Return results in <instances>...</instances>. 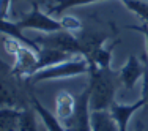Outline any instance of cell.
<instances>
[{
  "label": "cell",
  "instance_id": "8fae6325",
  "mask_svg": "<svg viewBox=\"0 0 148 131\" xmlns=\"http://www.w3.org/2000/svg\"><path fill=\"white\" fill-rule=\"evenodd\" d=\"M30 106L35 109V112L40 115V119L43 120L44 128L47 131H66L65 126H63V123L58 120V117L55 114H52L47 108H44V106L41 104V101L38 100L33 93H30Z\"/></svg>",
  "mask_w": 148,
  "mask_h": 131
},
{
  "label": "cell",
  "instance_id": "484cf974",
  "mask_svg": "<svg viewBox=\"0 0 148 131\" xmlns=\"http://www.w3.org/2000/svg\"><path fill=\"white\" fill-rule=\"evenodd\" d=\"M41 2H44V0H41Z\"/></svg>",
  "mask_w": 148,
  "mask_h": 131
},
{
  "label": "cell",
  "instance_id": "3957f363",
  "mask_svg": "<svg viewBox=\"0 0 148 131\" xmlns=\"http://www.w3.org/2000/svg\"><path fill=\"white\" fill-rule=\"evenodd\" d=\"M90 71V62L84 55H74L73 59L65 60L57 65L47 66L44 70H40L30 77L25 79L27 85L38 84L43 81L49 79H62V77H73V76H80V74H88Z\"/></svg>",
  "mask_w": 148,
  "mask_h": 131
},
{
  "label": "cell",
  "instance_id": "5bb4252c",
  "mask_svg": "<svg viewBox=\"0 0 148 131\" xmlns=\"http://www.w3.org/2000/svg\"><path fill=\"white\" fill-rule=\"evenodd\" d=\"M91 130L93 131H120L117 122L109 111H91Z\"/></svg>",
  "mask_w": 148,
  "mask_h": 131
},
{
  "label": "cell",
  "instance_id": "9a60e30c",
  "mask_svg": "<svg viewBox=\"0 0 148 131\" xmlns=\"http://www.w3.org/2000/svg\"><path fill=\"white\" fill-rule=\"evenodd\" d=\"M22 109L2 108L0 111V131H19V117Z\"/></svg>",
  "mask_w": 148,
  "mask_h": 131
},
{
  "label": "cell",
  "instance_id": "ac0fdd59",
  "mask_svg": "<svg viewBox=\"0 0 148 131\" xmlns=\"http://www.w3.org/2000/svg\"><path fill=\"white\" fill-rule=\"evenodd\" d=\"M35 109L29 106V108L21 111L19 117V131H38L36 126V117H35Z\"/></svg>",
  "mask_w": 148,
  "mask_h": 131
},
{
  "label": "cell",
  "instance_id": "7402d4cb",
  "mask_svg": "<svg viewBox=\"0 0 148 131\" xmlns=\"http://www.w3.org/2000/svg\"><path fill=\"white\" fill-rule=\"evenodd\" d=\"M13 0H2V19H8V14L11 13Z\"/></svg>",
  "mask_w": 148,
  "mask_h": 131
},
{
  "label": "cell",
  "instance_id": "9c48e42d",
  "mask_svg": "<svg viewBox=\"0 0 148 131\" xmlns=\"http://www.w3.org/2000/svg\"><path fill=\"white\" fill-rule=\"evenodd\" d=\"M76 37H77V41H79L80 55H84L87 60H90L95 52L103 48L107 35L98 30H84Z\"/></svg>",
  "mask_w": 148,
  "mask_h": 131
},
{
  "label": "cell",
  "instance_id": "d4e9b609",
  "mask_svg": "<svg viewBox=\"0 0 148 131\" xmlns=\"http://www.w3.org/2000/svg\"><path fill=\"white\" fill-rule=\"evenodd\" d=\"M41 131H47V130H46V128H43V130H41Z\"/></svg>",
  "mask_w": 148,
  "mask_h": 131
},
{
  "label": "cell",
  "instance_id": "2e32d148",
  "mask_svg": "<svg viewBox=\"0 0 148 131\" xmlns=\"http://www.w3.org/2000/svg\"><path fill=\"white\" fill-rule=\"evenodd\" d=\"M55 5H51L47 10L49 14H62L66 10L73 8V6H82V5H88L93 2H103V0H55Z\"/></svg>",
  "mask_w": 148,
  "mask_h": 131
},
{
  "label": "cell",
  "instance_id": "6da1fadb",
  "mask_svg": "<svg viewBox=\"0 0 148 131\" xmlns=\"http://www.w3.org/2000/svg\"><path fill=\"white\" fill-rule=\"evenodd\" d=\"M88 90L91 111H109L112 103H115V92L120 85L118 73L110 68H98L90 65L88 71Z\"/></svg>",
  "mask_w": 148,
  "mask_h": 131
},
{
  "label": "cell",
  "instance_id": "4fadbf2b",
  "mask_svg": "<svg viewBox=\"0 0 148 131\" xmlns=\"http://www.w3.org/2000/svg\"><path fill=\"white\" fill-rule=\"evenodd\" d=\"M76 109V98L73 97L69 92H62L58 93L57 100H55V115L58 117L60 122H65L74 114Z\"/></svg>",
  "mask_w": 148,
  "mask_h": 131
},
{
  "label": "cell",
  "instance_id": "5b68a950",
  "mask_svg": "<svg viewBox=\"0 0 148 131\" xmlns=\"http://www.w3.org/2000/svg\"><path fill=\"white\" fill-rule=\"evenodd\" d=\"M33 41L40 48L57 49V51L68 52V54H73V55H80V48H79L77 37L65 29L57 30V32H49V33H44L43 32Z\"/></svg>",
  "mask_w": 148,
  "mask_h": 131
},
{
  "label": "cell",
  "instance_id": "277c9868",
  "mask_svg": "<svg viewBox=\"0 0 148 131\" xmlns=\"http://www.w3.org/2000/svg\"><path fill=\"white\" fill-rule=\"evenodd\" d=\"M2 44H3V49L14 57L13 71H14L17 76L27 79L32 74L36 73V70H38V52L35 51V49L19 43L17 40L8 37V35H3Z\"/></svg>",
  "mask_w": 148,
  "mask_h": 131
},
{
  "label": "cell",
  "instance_id": "603a6c76",
  "mask_svg": "<svg viewBox=\"0 0 148 131\" xmlns=\"http://www.w3.org/2000/svg\"><path fill=\"white\" fill-rule=\"evenodd\" d=\"M134 131H143V125H142V123H136V128H134Z\"/></svg>",
  "mask_w": 148,
  "mask_h": 131
},
{
  "label": "cell",
  "instance_id": "30bf717a",
  "mask_svg": "<svg viewBox=\"0 0 148 131\" xmlns=\"http://www.w3.org/2000/svg\"><path fill=\"white\" fill-rule=\"evenodd\" d=\"M145 106V101L140 98L137 103H132V104H118V103H112V106L109 108V112L110 115L114 117V120L117 122L120 131H129L128 125H129V120L134 112H137L140 108Z\"/></svg>",
  "mask_w": 148,
  "mask_h": 131
},
{
  "label": "cell",
  "instance_id": "e0dca14e",
  "mask_svg": "<svg viewBox=\"0 0 148 131\" xmlns=\"http://www.w3.org/2000/svg\"><path fill=\"white\" fill-rule=\"evenodd\" d=\"M114 46H109V48H101L99 51H96L91 59L88 60L90 65H96L98 68H110V60H112V51H114Z\"/></svg>",
  "mask_w": 148,
  "mask_h": 131
},
{
  "label": "cell",
  "instance_id": "cb8c5ba5",
  "mask_svg": "<svg viewBox=\"0 0 148 131\" xmlns=\"http://www.w3.org/2000/svg\"><path fill=\"white\" fill-rule=\"evenodd\" d=\"M13 2H21V0H13ZM25 2H29V3L33 5V3H36V0H25Z\"/></svg>",
  "mask_w": 148,
  "mask_h": 131
},
{
  "label": "cell",
  "instance_id": "d6986e66",
  "mask_svg": "<svg viewBox=\"0 0 148 131\" xmlns=\"http://www.w3.org/2000/svg\"><path fill=\"white\" fill-rule=\"evenodd\" d=\"M121 2L128 10L136 13L139 17L145 21V24H148V2L145 0H121Z\"/></svg>",
  "mask_w": 148,
  "mask_h": 131
},
{
  "label": "cell",
  "instance_id": "52a82bcc",
  "mask_svg": "<svg viewBox=\"0 0 148 131\" xmlns=\"http://www.w3.org/2000/svg\"><path fill=\"white\" fill-rule=\"evenodd\" d=\"M16 24L22 30L33 29V30H38V32H44V33H49V32H57V30L63 29V26H62L60 21L52 19L49 14H46V13L41 11L40 2L33 3L29 14L24 16L22 19L16 21Z\"/></svg>",
  "mask_w": 148,
  "mask_h": 131
},
{
  "label": "cell",
  "instance_id": "7c38bea8",
  "mask_svg": "<svg viewBox=\"0 0 148 131\" xmlns=\"http://www.w3.org/2000/svg\"><path fill=\"white\" fill-rule=\"evenodd\" d=\"M73 57L74 55L68 54V52H62V51H57V49H49V48H41L38 51V70L36 71L44 70L52 65H57V63H62Z\"/></svg>",
  "mask_w": 148,
  "mask_h": 131
},
{
  "label": "cell",
  "instance_id": "8992f818",
  "mask_svg": "<svg viewBox=\"0 0 148 131\" xmlns=\"http://www.w3.org/2000/svg\"><path fill=\"white\" fill-rule=\"evenodd\" d=\"M63 126L66 131H93L91 130V108L88 87H85L76 97L74 114L63 122Z\"/></svg>",
  "mask_w": 148,
  "mask_h": 131
},
{
  "label": "cell",
  "instance_id": "44dd1931",
  "mask_svg": "<svg viewBox=\"0 0 148 131\" xmlns=\"http://www.w3.org/2000/svg\"><path fill=\"white\" fill-rule=\"evenodd\" d=\"M62 26H63V29L65 30H68V32H77V30H82V24H80V21H77V19H74L73 16H65V17H62Z\"/></svg>",
  "mask_w": 148,
  "mask_h": 131
},
{
  "label": "cell",
  "instance_id": "ffe728a7",
  "mask_svg": "<svg viewBox=\"0 0 148 131\" xmlns=\"http://www.w3.org/2000/svg\"><path fill=\"white\" fill-rule=\"evenodd\" d=\"M143 63H145V71H143V77H142V100L145 101V106L143 108L148 111V54H145L142 57Z\"/></svg>",
  "mask_w": 148,
  "mask_h": 131
},
{
  "label": "cell",
  "instance_id": "ba28073f",
  "mask_svg": "<svg viewBox=\"0 0 148 131\" xmlns=\"http://www.w3.org/2000/svg\"><path fill=\"white\" fill-rule=\"evenodd\" d=\"M143 71H145V63H143V60H139L136 55H129L126 65L118 73L120 85L125 87L126 90H132L137 81L140 77H143Z\"/></svg>",
  "mask_w": 148,
  "mask_h": 131
},
{
  "label": "cell",
  "instance_id": "7a4b0ae2",
  "mask_svg": "<svg viewBox=\"0 0 148 131\" xmlns=\"http://www.w3.org/2000/svg\"><path fill=\"white\" fill-rule=\"evenodd\" d=\"M2 108L25 109L30 106V92L24 88V77L17 76L11 66L2 63V88H0Z\"/></svg>",
  "mask_w": 148,
  "mask_h": 131
}]
</instances>
